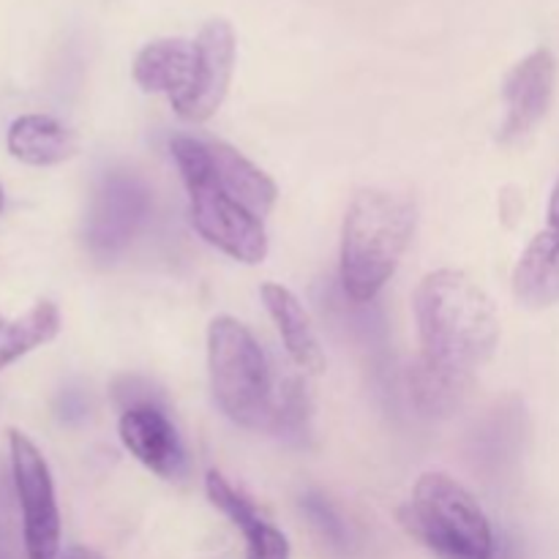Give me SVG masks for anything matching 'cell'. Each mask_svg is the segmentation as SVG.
Wrapping results in <instances>:
<instances>
[{
	"instance_id": "13",
	"label": "cell",
	"mask_w": 559,
	"mask_h": 559,
	"mask_svg": "<svg viewBox=\"0 0 559 559\" xmlns=\"http://www.w3.org/2000/svg\"><path fill=\"white\" fill-rule=\"evenodd\" d=\"M260 295L267 314L276 322V331L282 336L293 364L298 369L309 371V374H322L325 371V349H322L320 336L314 331V322H311L309 311L304 309L298 295L273 282L262 284Z\"/></svg>"
},
{
	"instance_id": "8",
	"label": "cell",
	"mask_w": 559,
	"mask_h": 559,
	"mask_svg": "<svg viewBox=\"0 0 559 559\" xmlns=\"http://www.w3.org/2000/svg\"><path fill=\"white\" fill-rule=\"evenodd\" d=\"M147 211L151 197L140 178L129 173L104 175L87 218V246L93 254L112 257L126 249V243L140 233Z\"/></svg>"
},
{
	"instance_id": "7",
	"label": "cell",
	"mask_w": 559,
	"mask_h": 559,
	"mask_svg": "<svg viewBox=\"0 0 559 559\" xmlns=\"http://www.w3.org/2000/svg\"><path fill=\"white\" fill-rule=\"evenodd\" d=\"M197 66L189 91L175 98L173 109L189 123H205L222 107L235 71V31L227 20H207L194 38Z\"/></svg>"
},
{
	"instance_id": "10",
	"label": "cell",
	"mask_w": 559,
	"mask_h": 559,
	"mask_svg": "<svg viewBox=\"0 0 559 559\" xmlns=\"http://www.w3.org/2000/svg\"><path fill=\"white\" fill-rule=\"evenodd\" d=\"M118 435L126 451L158 478L175 480L186 473V464H189L186 448L180 442L178 429L158 404L147 402V399L129 404L120 415Z\"/></svg>"
},
{
	"instance_id": "1",
	"label": "cell",
	"mask_w": 559,
	"mask_h": 559,
	"mask_svg": "<svg viewBox=\"0 0 559 559\" xmlns=\"http://www.w3.org/2000/svg\"><path fill=\"white\" fill-rule=\"evenodd\" d=\"M424 349L426 388L451 393L467 385L475 369L500 344V317L489 295L462 271L429 273L413 298Z\"/></svg>"
},
{
	"instance_id": "17",
	"label": "cell",
	"mask_w": 559,
	"mask_h": 559,
	"mask_svg": "<svg viewBox=\"0 0 559 559\" xmlns=\"http://www.w3.org/2000/svg\"><path fill=\"white\" fill-rule=\"evenodd\" d=\"M60 309L52 300H38L31 311L14 320L0 317V369L52 342L60 333Z\"/></svg>"
},
{
	"instance_id": "9",
	"label": "cell",
	"mask_w": 559,
	"mask_h": 559,
	"mask_svg": "<svg viewBox=\"0 0 559 559\" xmlns=\"http://www.w3.org/2000/svg\"><path fill=\"white\" fill-rule=\"evenodd\" d=\"M555 85L557 58L546 47L530 52L508 71L506 85H502V98L508 107L506 123L500 131L502 142L522 140L549 115L551 102H555Z\"/></svg>"
},
{
	"instance_id": "14",
	"label": "cell",
	"mask_w": 559,
	"mask_h": 559,
	"mask_svg": "<svg viewBox=\"0 0 559 559\" xmlns=\"http://www.w3.org/2000/svg\"><path fill=\"white\" fill-rule=\"evenodd\" d=\"M197 47L186 38H158L134 58V82L145 93H167L169 102L183 96L194 80Z\"/></svg>"
},
{
	"instance_id": "19",
	"label": "cell",
	"mask_w": 559,
	"mask_h": 559,
	"mask_svg": "<svg viewBox=\"0 0 559 559\" xmlns=\"http://www.w3.org/2000/svg\"><path fill=\"white\" fill-rule=\"evenodd\" d=\"M0 211H3V186H0Z\"/></svg>"
},
{
	"instance_id": "3",
	"label": "cell",
	"mask_w": 559,
	"mask_h": 559,
	"mask_svg": "<svg viewBox=\"0 0 559 559\" xmlns=\"http://www.w3.org/2000/svg\"><path fill=\"white\" fill-rule=\"evenodd\" d=\"M207 371L213 399L243 429H276L282 399L254 333L235 317H216L207 328Z\"/></svg>"
},
{
	"instance_id": "6",
	"label": "cell",
	"mask_w": 559,
	"mask_h": 559,
	"mask_svg": "<svg viewBox=\"0 0 559 559\" xmlns=\"http://www.w3.org/2000/svg\"><path fill=\"white\" fill-rule=\"evenodd\" d=\"M9 453L22 511L25 555L27 559H60V511L47 459L20 429L9 431Z\"/></svg>"
},
{
	"instance_id": "12",
	"label": "cell",
	"mask_w": 559,
	"mask_h": 559,
	"mask_svg": "<svg viewBox=\"0 0 559 559\" xmlns=\"http://www.w3.org/2000/svg\"><path fill=\"white\" fill-rule=\"evenodd\" d=\"M207 500L224 513L246 538V559H289L287 535L260 516L254 502L246 500L222 473L211 469L205 478Z\"/></svg>"
},
{
	"instance_id": "4",
	"label": "cell",
	"mask_w": 559,
	"mask_h": 559,
	"mask_svg": "<svg viewBox=\"0 0 559 559\" xmlns=\"http://www.w3.org/2000/svg\"><path fill=\"white\" fill-rule=\"evenodd\" d=\"M175 164L189 191L191 224L197 233L233 260L257 265L267 257V233L260 216L240 205L216 180L207 153V140L175 134L169 140Z\"/></svg>"
},
{
	"instance_id": "16",
	"label": "cell",
	"mask_w": 559,
	"mask_h": 559,
	"mask_svg": "<svg viewBox=\"0 0 559 559\" xmlns=\"http://www.w3.org/2000/svg\"><path fill=\"white\" fill-rule=\"evenodd\" d=\"M207 153H211L213 175L218 183L240 202L249 207L254 216L265 218L278 200V189L254 162L235 151L233 145L222 140H207Z\"/></svg>"
},
{
	"instance_id": "18",
	"label": "cell",
	"mask_w": 559,
	"mask_h": 559,
	"mask_svg": "<svg viewBox=\"0 0 559 559\" xmlns=\"http://www.w3.org/2000/svg\"><path fill=\"white\" fill-rule=\"evenodd\" d=\"M60 559H102V555H96L93 549H87V546H71V549H66Z\"/></svg>"
},
{
	"instance_id": "5",
	"label": "cell",
	"mask_w": 559,
	"mask_h": 559,
	"mask_svg": "<svg viewBox=\"0 0 559 559\" xmlns=\"http://www.w3.org/2000/svg\"><path fill=\"white\" fill-rule=\"evenodd\" d=\"M402 524L440 559H491L495 535L484 508L445 473H426L402 511Z\"/></svg>"
},
{
	"instance_id": "2",
	"label": "cell",
	"mask_w": 559,
	"mask_h": 559,
	"mask_svg": "<svg viewBox=\"0 0 559 559\" xmlns=\"http://www.w3.org/2000/svg\"><path fill=\"white\" fill-rule=\"evenodd\" d=\"M415 229L407 197L385 189H360L342 227V287L355 304H369L391 282Z\"/></svg>"
},
{
	"instance_id": "11",
	"label": "cell",
	"mask_w": 559,
	"mask_h": 559,
	"mask_svg": "<svg viewBox=\"0 0 559 559\" xmlns=\"http://www.w3.org/2000/svg\"><path fill=\"white\" fill-rule=\"evenodd\" d=\"M513 295L527 309L559 304V178L549 197L546 229H540L513 271Z\"/></svg>"
},
{
	"instance_id": "15",
	"label": "cell",
	"mask_w": 559,
	"mask_h": 559,
	"mask_svg": "<svg viewBox=\"0 0 559 559\" xmlns=\"http://www.w3.org/2000/svg\"><path fill=\"white\" fill-rule=\"evenodd\" d=\"M5 147L16 162L27 164V167H55L74 156L76 136L69 126L60 123L52 115L31 112L20 115L9 126Z\"/></svg>"
}]
</instances>
